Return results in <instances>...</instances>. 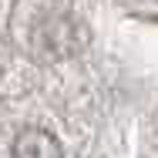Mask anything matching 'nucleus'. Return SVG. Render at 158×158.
I'll use <instances>...</instances> for the list:
<instances>
[{
    "label": "nucleus",
    "mask_w": 158,
    "mask_h": 158,
    "mask_svg": "<svg viewBox=\"0 0 158 158\" xmlns=\"http://www.w3.org/2000/svg\"><path fill=\"white\" fill-rule=\"evenodd\" d=\"M61 141L40 128H27L14 138V158H61Z\"/></svg>",
    "instance_id": "nucleus-1"
}]
</instances>
